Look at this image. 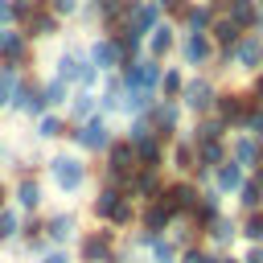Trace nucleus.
Segmentation results:
<instances>
[{
    "instance_id": "obj_28",
    "label": "nucleus",
    "mask_w": 263,
    "mask_h": 263,
    "mask_svg": "<svg viewBox=\"0 0 263 263\" xmlns=\"http://www.w3.org/2000/svg\"><path fill=\"white\" fill-rule=\"evenodd\" d=\"M210 21H214V8L205 0H189L185 12H181V21H177V29L181 33H210Z\"/></svg>"
},
{
    "instance_id": "obj_7",
    "label": "nucleus",
    "mask_w": 263,
    "mask_h": 263,
    "mask_svg": "<svg viewBox=\"0 0 263 263\" xmlns=\"http://www.w3.org/2000/svg\"><path fill=\"white\" fill-rule=\"evenodd\" d=\"M136 168H140V164H136V148H132V140H127V136H115L111 148L103 152V181H111V185L123 189V181H127Z\"/></svg>"
},
{
    "instance_id": "obj_50",
    "label": "nucleus",
    "mask_w": 263,
    "mask_h": 263,
    "mask_svg": "<svg viewBox=\"0 0 263 263\" xmlns=\"http://www.w3.org/2000/svg\"><path fill=\"white\" fill-rule=\"evenodd\" d=\"M218 263H242V259H238V255H230V251H226V255H218Z\"/></svg>"
},
{
    "instance_id": "obj_37",
    "label": "nucleus",
    "mask_w": 263,
    "mask_h": 263,
    "mask_svg": "<svg viewBox=\"0 0 263 263\" xmlns=\"http://www.w3.org/2000/svg\"><path fill=\"white\" fill-rule=\"evenodd\" d=\"M70 90H74V86L58 82V78H41V103H45V111H62L66 99H70Z\"/></svg>"
},
{
    "instance_id": "obj_25",
    "label": "nucleus",
    "mask_w": 263,
    "mask_h": 263,
    "mask_svg": "<svg viewBox=\"0 0 263 263\" xmlns=\"http://www.w3.org/2000/svg\"><path fill=\"white\" fill-rule=\"evenodd\" d=\"M197 164V152H193V140L189 136H177L168 140V152H164V168H173V177H189Z\"/></svg>"
},
{
    "instance_id": "obj_35",
    "label": "nucleus",
    "mask_w": 263,
    "mask_h": 263,
    "mask_svg": "<svg viewBox=\"0 0 263 263\" xmlns=\"http://www.w3.org/2000/svg\"><path fill=\"white\" fill-rule=\"evenodd\" d=\"M230 140V136H226ZM226 140H197L193 144V152H197V164H205V168H214V164H222L226 156H230V148H226Z\"/></svg>"
},
{
    "instance_id": "obj_4",
    "label": "nucleus",
    "mask_w": 263,
    "mask_h": 263,
    "mask_svg": "<svg viewBox=\"0 0 263 263\" xmlns=\"http://www.w3.org/2000/svg\"><path fill=\"white\" fill-rule=\"evenodd\" d=\"M218 90H222V82L210 74V70H197V74H185V90H181V111L185 115H193V119H201V115H210L214 111V99H218Z\"/></svg>"
},
{
    "instance_id": "obj_49",
    "label": "nucleus",
    "mask_w": 263,
    "mask_h": 263,
    "mask_svg": "<svg viewBox=\"0 0 263 263\" xmlns=\"http://www.w3.org/2000/svg\"><path fill=\"white\" fill-rule=\"evenodd\" d=\"M0 29H12V0H0Z\"/></svg>"
},
{
    "instance_id": "obj_18",
    "label": "nucleus",
    "mask_w": 263,
    "mask_h": 263,
    "mask_svg": "<svg viewBox=\"0 0 263 263\" xmlns=\"http://www.w3.org/2000/svg\"><path fill=\"white\" fill-rule=\"evenodd\" d=\"M160 21H164V8H160L156 0H132V4H127V29H123V33H136V37L144 41Z\"/></svg>"
},
{
    "instance_id": "obj_19",
    "label": "nucleus",
    "mask_w": 263,
    "mask_h": 263,
    "mask_svg": "<svg viewBox=\"0 0 263 263\" xmlns=\"http://www.w3.org/2000/svg\"><path fill=\"white\" fill-rule=\"evenodd\" d=\"M62 25H66V21H58V16L41 4V8H37L25 25H21V33H25L33 45H49V41H58V37H62Z\"/></svg>"
},
{
    "instance_id": "obj_26",
    "label": "nucleus",
    "mask_w": 263,
    "mask_h": 263,
    "mask_svg": "<svg viewBox=\"0 0 263 263\" xmlns=\"http://www.w3.org/2000/svg\"><path fill=\"white\" fill-rule=\"evenodd\" d=\"M62 115H66V123H82V119L99 115V90H82V86H74L70 99H66V107H62Z\"/></svg>"
},
{
    "instance_id": "obj_40",
    "label": "nucleus",
    "mask_w": 263,
    "mask_h": 263,
    "mask_svg": "<svg viewBox=\"0 0 263 263\" xmlns=\"http://www.w3.org/2000/svg\"><path fill=\"white\" fill-rule=\"evenodd\" d=\"M181 90H185V70L181 66H164V74H160V99L164 103H177Z\"/></svg>"
},
{
    "instance_id": "obj_1",
    "label": "nucleus",
    "mask_w": 263,
    "mask_h": 263,
    "mask_svg": "<svg viewBox=\"0 0 263 263\" xmlns=\"http://www.w3.org/2000/svg\"><path fill=\"white\" fill-rule=\"evenodd\" d=\"M41 177H45L49 189H58L62 197H74V193H82V189L90 185V164H86V156L74 152V148H53V152L45 156V164H41Z\"/></svg>"
},
{
    "instance_id": "obj_48",
    "label": "nucleus",
    "mask_w": 263,
    "mask_h": 263,
    "mask_svg": "<svg viewBox=\"0 0 263 263\" xmlns=\"http://www.w3.org/2000/svg\"><path fill=\"white\" fill-rule=\"evenodd\" d=\"M238 259H242V263H263V242H251V247H247Z\"/></svg>"
},
{
    "instance_id": "obj_14",
    "label": "nucleus",
    "mask_w": 263,
    "mask_h": 263,
    "mask_svg": "<svg viewBox=\"0 0 263 263\" xmlns=\"http://www.w3.org/2000/svg\"><path fill=\"white\" fill-rule=\"evenodd\" d=\"M37 58V45L21 33V29H4V41H0V66H16V70H29Z\"/></svg>"
},
{
    "instance_id": "obj_10",
    "label": "nucleus",
    "mask_w": 263,
    "mask_h": 263,
    "mask_svg": "<svg viewBox=\"0 0 263 263\" xmlns=\"http://www.w3.org/2000/svg\"><path fill=\"white\" fill-rule=\"evenodd\" d=\"M86 62V45L82 41H66V45H58L53 53H49V78H58V82H66V86H74V78H78V66Z\"/></svg>"
},
{
    "instance_id": "obj_23",
    "label": "nucleus",
    "mask_w": 263,
    "mask_h": 263,
    "mask_svg": "<svg viewBox=\"0 0 263 263\" xmlns=\"http://www.w3.org/2000/svg\"><path fill=\"white\" fill-rule=\"evenodd\" d=\"M173 210L160 201V197H152V201H144L140 205V214H136V230H148V234H164L168 226H173Z\"/></svg>"
},
{
    "instance_id": "obj_16",
    "label": "nucleus",
    "mask_w": 263,
    "mask_h": 263,
    "mask_svg": "<svg viewBox=\"0 0 263 263\" xmlns=\"http://www.w3.org/2000/svg\"><path fill=\"white\" fill-rule=\"evenodd\" d=\"M86 58L99 66V74H119L123 70V53H119L115 37H107V33H95L86 41Z\"/></svg>"
},
{
    "instance_id": "obj_39",
    "label": "nucleus",
    "mask_w": 263,
    "mask_h": 263,
    "mask_svg": "<svg viewBox=\"0 0 263 263\" xmlns=\"http://www.w3.org/2000/svg\"><path fill=\"white\" fill-rule=\"evenodd\" d=\"M238 242H263V210H247L238 214Z\"/></svg>"
},
{
    "instance_id": "obj_45",
    "label": "nucleus",
    "mask_w": 263,
    "mask_h": 263,
    "mask_svg": "<svg viewBox=\"0 0 263 263\" xmlns=\"http://www.w3.org/2000/svg\"><path fill=\"white\" fill-rule=\"evenodd\" d=\"M156 4L164 8V16H168V21H181V12H185V4H189V0H156Z\"/></svg>"
},
{
    "instance_id": "obj_20",
    "label": "nucleus",
    "mask_w": 263,
    "mask_h": 263,
    "mask_svg": "<svg viewBox=\"0 0 263 263\" xmlns=\"http://www.w3.org/2000/svg\"><path fill=\"white\" fill-rule=\"evenodd\" d=\"M99 115H127V86H123V74H103L99 82Z\"/></svg>"
},
{
    "instance_id": "obj_36",
    "label": "nucleus",
    "mask_w": 263,
    "mask_h": 263,
    "mask_svg": "<svg viewBox=\"0 0 263 263\" xmlns=\"http://www.w3.org/2000/svg\"><path fill=\"white\" fill-rule=\"evenodd\" d=\"M230 197H234L238 214H247V210H263V189L255 185V177H251V173H247V181H242V185H238Z\"/></svg>"
},
{
    "instance_id": "obj_12",
    "label": "nucleus",
    "mask_w": 263,
    "mask_h": 263,
    "mask_svg": "<svg viewBox=\"0 0 263 263\" xmlns=\"http://www.w3.org/2000/svg\"><path fill=\"white\" fill-rule=\"evenodd\" d=\"M251 103H255V99H251L242 86H222V90H218V99H214V115L234 132V127L242 123V115H247V107H251Z\"/></svg>"
},
{
    "instance_id": "obj_31",
    "label": "nucleus",
    "mask_w": 263,
    "mask_h": 263,
    "mask_svg": "<svg viewBox=\"0 0 263 263\" xmlns=\"http://www.w3.org/2000/svg\"><path fill=\"white\" fill-rule=\"evenodd\" d=\"M242 181H247V168H242V164H234L230 156H226L222 164H214V189H218L222 197H230Z\"/></svg>"
},
{
    "instance_id": "obj_38",
    "label": "nucleus",
    "mask_w": 263,
    "mask_h": 263,
    "mask_svg": "<svg viewBox=\"0 0 263 263\" xmlns=\"http://www.w3.org/2000/svg\"><path fill=\"white\" fill-rule=\"evenodd\" d=\"M226 16L238 21L247 33H255V25H259V8H255V0H226Z\"/></svg>"
},
{
    "instance_id": "obj_2",
    "label": "nucleus",
    "mask_w": 263,
    "mask_h": 263,
    "mask_svg": "<svg viewBox=\"0 0 263 263\" xmlns=\"http://www.w3.org/2000/svg\"><path fill=\"white\" fill-rule=\"evenodd\" d=\"M90 214H95V222H99V226L127 230V226H136L140 205H136V201H127V193H123L119 185L103 181V185L95 189V197H90Z\"/></svg>"
},
{
    "instance_id": "obj_44",
    "label": "nucleus",
    "mask_w": 263,
    "mask_h": 263,
    "mask_svg": "<svg viewBox=\"0 0 263 263\" xmlns=\"http://www.w3.org/2000/svg\"><path fill=\"white\" fill-rule=\"evenodd\" d=\"M37 263H70V251H66V247H45V251L37 255Z\"/></svg>"
},
{
    "instance_id": "obj_51",
    "label": "nucleus",
    "mask_w": 263,
    "mask_h": 263,
    "mask_svg": "<svg viewBox=\"0 0 263 263\" xmlns=\"http://www.w3.org/2000/svg\"><path fill=\"white\" fill-rule=\"evenodd\" d=\"M4 205H8V185L0 181V210H4Z\"/></svg>"
},
{
    "instance_id": "obj_54",
    "label": "nucleus",
    "mask_w": 263,
    "mask_h": 263,
    "mask_svg": "<svg viewBox=\"0 0 263 263\" xmlns=\"http://www.w3.org/2000/svg\"><path fill=\"white\" fill-rule=\"evenodd\" d=\"M259 152H263V140H259Z\"/></svg>"
},
{
    "instance_id": "obj_3",
    "label": "nucleus",
    "mask_w": 263,
    "mask_h": 263,
    "mask_svg": "<svg viewBox=\"0 0 263 263\" xmlns=\"http://www.w3.org/2000/svg\"><path fill=\"white\" fill-rule=\"evenodd\" d=\"M66 140H70V148L82 152V156H103V152L111 148V140H115V123H111L107 115H90V119H82V123H70Z\"/></svg>"
},
{
    "instance_id": "obj_30",
    "label": "nucleus",
    "mask_w": 263,
    "mask_h": 263,
    "mask_svg": "<svg viewBox=\"0 0 263 263\" xmlns=\"http://www.w3.org/2000/svg\"><path fill=\"white\" fill-rule=\"evenodd\" d=\"M132 148H136V164H140V168H164V152H168V144H164L160 136L136 140Z\"/></svg>"
},
{
    "instance_id": "obj_24",
    "label": "nucleus",
    "mask_w": 263,
    "mask_h": 263,
    "mask_svg": "<svg viewBox=\"0 0 263 263\" xmlns=\"http://www.w3.org/2000/svg\"><path fill=\"white\" fill-rule=\"evenodd\" d=\"M41 111H45V103H41V78L25 74V82H21V90H16V103H12V111H8V115H25V119H37Z\"/></svg>"
},
{
    "instance_id": "obj_41",
    "label": "nucleus",
    "mask_w": 263,
    "mask_h": 263,
    "mask_svg": "<svg viewBox=\"0 0 263 263\" xmlns=\"http://www.w3.org/2000/svg\"><path fill=\"white\" fill-rule=\"evenodd\" d=\"M234 132H247V136L263 140V103H251V107H247V115H242V123H238Z\"/></svg>"
},
{
    "instance_id": "obj_42",
    "label": "nucleus",
    "mask_w": 263,
    "mask_h": 263,
    "mask_svg": "<svg viewBox=\"0 0 263 263\" xmlns=\"http://www.w3.org/2000/svg\"><path fill=\"white\" fill-rule=\"evenodd\" d=\"M41 4H45L58 21H74V16H78V8H82L86 0H41Z\"/></svg>"
},
{
    "instance_id": "obj_47",
    "label": "nucleus",
    "mask_w": 263,
    "mask_h": 263,
    "mask_svg": "<svg viewBox=\"0 0 263 263\" xmlns=\"http://www.w3.org/2000/svg\"><path fill=\"white\" fill-rule=\"evenodd\" d=\"M247 95H251V99H255V103H263V70H259V74H251V78H247Z\"/></svg>"
},
{
    "instance_id": "obj_21",
    "label": "nucleus",
    "mask_w": 263,
    "mask_h": 263,
    "mask_svg": "<svg viewBox=\"0 0 263 263\" xmlns=\"http://www.w3.org/2000/svg\"><path fill=\"white\" fill-rule=\"evenodd\" d=\"M148 115H152V127H156V136H160L164 144H168V140H177V136H185V132H181V119H185L181 103H164V99H160Z\"/></svg>"
},
{
    "instance_id": "obj_13",
    "label": "nucleus",
    "mask_w": 263,
    "mask_h": 263,
    "mask_svg": "<svg viewBox=\"0 0 263 263\" xmlns=\"http://www.w3.org/2000/svg\"><path fill=\"white\" fill-rule=\"evenodd\" d=\"M160 189H164V168H136V173L123 181L127 201H136V205H144V201L160 197Z\"/></svg>"
},
{
    "instance_id": "obj_33",
    "label": "nucleus",
    "mask_w": 263,
    "mask_h": 263,
    "mask_svg": "<svg viewBox=\"0 0 263 263\" xmlns=\"http://www.w3.org/2000/svg\"><path fill=\"white\" fill-rule=\"evenodd\" d=\"M25 74H29V70H16V66H0V111H12V103H16V90H21Z\"/></svg>"
},
{
    "instance_id": "obj_6",
    "label": "nucleus",
    "mask_w": 263,
    "mask_h": 263,
    "mask_svg": "<svg viewBox=\"0 0 263 263\" xmlns=\"http://www.w3.org/2000/svg\"><path fill=\"white\" fill-rule=\"evenodd\" d=\"M214 41H210V33H181V41H177V66L185 70V74H197V70H210L214 66Z\"/></svg>"
},
{
    "instance_id": "obj_52",
    "label": "nucleus",
    "mask_w": 263,
    "mask_h": 263,
    "mask_svg": "<svg viewBox=\"0 0 263 263\" xmlns=\"http://www.w3.org/2000/svg\"><path fill=\"white\" fill-rule=\"evenodd\" d=\"M255 8H259V21H263V0H255Z\"/></svg>"
},
{
    "instance_id": "obj_11",
    "label": "nucleus",
    "mask_w": 263,
    "mask_h": 263,
    "mask_svg": "<svg viewBox=\"0 0 263 263\" xmlns=\"http://www.w3.org/2000/svg\"><path fill=\"white\" fill-rule=\"evenodd\" d=\"M160 201H164V205H168L177 218H189V214H193V205L201 201V189H197L189 177H173V181H164Z\"/></svg>"
},
{
    "instance_id": "obj_27",
    "label": "nucleus",
    "mask_w": 263,
    "mask_h": 263,
    "mask_svg": "<svg viewBox=\"0 0 263 263\" xmlns=\"http://www.w3.org/2000/svg\"><path fill=\"white\" fill-rule=\"evenodd\" d=\"M66 132H70V123H66L62 111H41V115L33 119V140H37V144H62Z\"/></svg>"
},
{
    "instance_id": "obj_15",
    "label": "nucleus",
    "mask_w": 263,
    "mask_h": 263,
    "mask_svg": "<svg viewBox=\"0 0 263 263\" xmlns=\"http://www.w3.org/2000/svg\"><path fill=\"white\" fill-rule=\"evenodd\" d=\"M177 41H181V29H177V21H160L148 37H144V53L148 58H156V62H168L173 53H177Z\"/></svg>"
},
{
    "instance_id": "obj_43",
    "label": "nucleus",
    "mask_w": 263,
    "mask_h": 263,
    "mask_svg": "<svg viewBox=\"0 0 263 263\" xmlns=\"http://www.w3.org/2000/svg\"><path fill=\"white\" fill-rule=\"evenodd\" d=\"M177 263H218V255H214L210 247L193 242V247H185V251H181V259H177Z\"/></svg>"
},
{
    "instance_id": "obj_9",
    "label": "nucleus",
    "mask_w": 263,
    "mask_h": 263,
    "mask_svg": "<svg viewBox=\"0 0 263 263\" xmlns=\"http://www.w3.org/2000/svg\"><path fill=\"white\" fill-rule=\"evenodd\" d=\"M74 247H78V259H82V263H107V259L115 255V247H119V230H111V226L82 230Z\"/></svg>"
},
{
    "instance_id": "obj_8",
    "label": "nucleus",
    "mask_w": 263,
    "mask_h": 263,
    "mask_svg": "<svg viewBox=\"0 0 263 263\" xmlns=\"http://www.w3.org/2000/svg\"><path fill=\"white\" fill-rule=\"evenodd\" d=\"M41 234L49 247H70V242H78L82 222L74 210H49V214H41Z\"/></svg>"
},
{
    "instance_id": "obj_46",
    "label": "nucleus",
    "mask_w": 263,
    "mask_h": 263,
    "mask_svg": "<svg viewBox=\"0 0 263 263\" xmlns=\"http://www.w3.org/2000/svg\"><path fill=\"white\" fill-rule=\"evenodd\" d=\"M8 164H16V144H8V140H0V173H4Z\"/></svg>"
},
{
    "instance_id": "obj_29",
    "label": "nucleus",
    "mask_w": 263,
    "mask_h": 263,
    "mask_svg": "<svg viewBox=\"0 0 263 263\" xmlns=\"http://www.w3.org/2000/svg\"><path fill=\"white\" fill-rule=\"evenodd\" d=\"M242 33H247V29H242L238 21H230L226 12H214V21H210V41H214V49H230V45H238Z\"/></svg>"
},
{
    "instance_id": "obj_32",
    "label": "nucleus",
    "mask_w": 263,
    "mask_h": 263,
    "mask_svg": "<svg viewBox=\"0 0 263 263\" xmlns=\"http://www.w3.org/2000/svg\"><path fill=\"white\" fill-rule=\"evenodd\" d=\"M185 136H189L193 144H197V140H226V136H230V127H226V123H222V119H218V115L210 111V115L193 119V127H189Z\"/></svg>"
},
{
    "instance_id": "obj_22",
    "label": "nucleus",
    "mask_w": 263,
    "mask_h": 263,
    "mask_svg": "<svg viewBox=\"0 0 263 263\" xmlns=\"http://www.w3.org/2000/svg\"><path fill=\"white\" fill-rule=\"evenodd\" d=\"M226 148H230V160H234V164H242L247 173H255V168L263 164V152H259V140H255V136H247V132H230V140H226Z\"/></svg>"
},
{
    "instance_id": "obj_17",
    "label": "nucleus",
    "mask_w": 263,
    "mask_h": 263,
    "mask_svg": "<svg viewBox=\"0 0 263 263\" xmlns=\"http://www.w3.org/2000/svg\"><path fill=\"white\" fill-rule=\"evenodd\" d=\"M234 242H238V218H230V214H218V218L201 230V247H210L214 255H226Z\"/></svg>"
},
{
    "instance_id": "obj_5",
    "label": "nucleus",
    "mask_w": 263,
    "mask_h": 263,
    "mask_svg": "<svg viewBox=\"0 0 263 263\" xmlns=\"http://www.w3.org/2000/svg\"><path fill=\"white\" fill-rule=\"evenodd\" d=\"M8 205H16L25 218H29V214H41V210H45V177H41L37 168H29V173H12Z\"/></svg>"
},
{
    "instance_id": "obj_53",
    "label": "nucleus",
    "mask_w": 263,
    "mask_h": 263,
    "mask_svg": "<svg viewBox=\"0 0 263 263\" xmlns=\"http://www.w3.org/2000/svg\"><path fill=\"white\" fill-rule=\"evenodd\" d=\"M255 33H259V37H263V21H259V25H255Z\"/></svg>"
},
{
    "instance_id": "obj_34",
    "label": "nucleus",
    "mask_w": 263,
    "mask_h": 263,
    "mask_svg": "<svg viewBox=\"0 0 263 263\" xmlns=\"http://www.w3.org/2000/svg\"><path fill=\"white\" fill-rule=\"evenodd\" d=\"M21 230H25V214L16 205H4L0 210V247H16Z\"/></svg>"
}]
</instances>
